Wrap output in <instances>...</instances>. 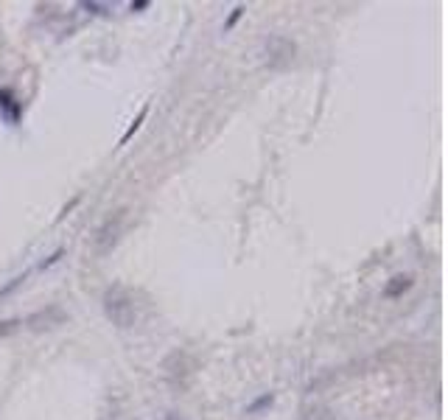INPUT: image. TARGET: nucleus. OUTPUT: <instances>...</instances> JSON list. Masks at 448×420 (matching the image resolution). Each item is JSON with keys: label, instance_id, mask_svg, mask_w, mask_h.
Here are the masks:
<instances>
[{"label": "nucleus", "instance_id": "15", "mask_svg": "<svg viewBox=\"0 0 448 420\" xmlns=\"http://www.w3.org/2000/svg\"><path fill=\"white\" fill-rule=\"evenodd\" d=\"M148 6H151L148 0H132V3H129L132 11H143V8H148Z\"/></svg>", "mask_w": 448, "mask_h": 420}, {"label": "nucleus", "instance_id": "4", "mask_svg": "<svg viewBox=\"0 0 448 420\" xmlns=\"http://www.w3.org/2000/svg\"><path fill=\"white\" fill-rule=\"evenodd\" d=\"M162 372L174 386L182 389V386H188V381L196 372V358L190 353H185V350H174V353H168L162 358Z\"/></svg>", "mask_w": 448, "mask_h": 420}, {"label": "nucleus", "instance_id": "16", "mask_svg": "<svg viewBox=\"0 0 448 420\" xmlns=\"http://www.w3.org/2000/svg\"><path fill=\"white\" fill-rule=\"evenodd\" d=\"M165 420H182V417H176L174 412H168V417H165Z\"/></svg>", "mask_w": 448, "mask_h": 420}, {"label": "nucleus", "instance_id": "14", "mask_svg": "<svg viewBox=\"0 0 448 420\" xmlns=\"http://www.w3.org/2000/svg\"><path fill=\"white\" fill-rule=\"evenodd\" d=\"M62 255H64V249L59 246V249H53V252H50V255H48V258H45V260H42L39 266H42V269H48V266H53V263H56V260H59Z\"/></svg>", "mask_w": 448, "mask_h": 420}, {"label": "nucleus", "instance_id": "11", "mask_svg": "<svg viewBox=\"0 0 448 420\" xmlns=\"http://www.w3.org/2000/svg\"><path fill=\"white\" fill-rule=\"evenodd\" d=\"M146 115H148V106H143V109H140V115H137V118L132 120V126H129V129H126V134L120 137V146H123V143H129V137H132V134H134V132L140 129V123L146 120Z\"/></svg>", "mask_w": 448, "mask_h": 420}, {"label": "nucleus", "instance_id": "2", "mask_svg": "<svg viewBox=\"0 0 448 420\" xmlns=\"http://www.w3.org/2000/svg\"><path fill=\"white\" fill-rule=\"evenodd\" d=\"M123 224H126V207H118V210H112L95 227V232H92V249H95V255H109L115 249V244L120 241Z\"/></svg>", "mask_w": 448, "mask_h": 420}, {"label": "nucleus", "instance_id": "13", "mask_svg": "<svg viewBox=\"0 0 448 420\" xmlns=\"http://www.w3.org/2000/svg\"><path fill=\"white\" fill-rule=\"evenodd\" d=\"M244 11H246V8H244V6H235V8H232V11H230V17H227V22H224V28H227V31H230V28H232V25H235V22H238V20H241V14H244Z\"/></svg>", "mask_w": 448, "mask_h": 420}, {"label": "nucleus", "instance_id": "12", "mask_svg": "<svg viewBox=\"0 0 448 420\" xmlns=\"http://www.w3.org/2000/svg\"><path fill=\"white\" fill-rule=\"evenodd\" d=\"M81 8H87V11H92V14H106V11H109V6H106V3H92V0L81 3Z\"/></svg>", "mask_w": 448, "mask_h": 420}, {"label": "nucleus", "instance_id": "1", "mask_svg": "<svg viewBox=\"0 0 448 420\" xmlns=\"http://www.w3.org/2000/svg\"><path fill=\"white\" fill-rule=\"evenodd\" d=\"M101 305H104V314L112 325L118 328H132L137 322V305H134V297L126 286L120 283H112L104 297H101Z\"/></svg>", "mask_w": 448, "mask_h": 420}, {"label": "nucleus", "instance_id": "8", "mask_svg": "<svg viewBox=\"0 0 448 420\" xmlns=\"http://www.w3.org/2000/svg\"><path fill=\"white\" fill-rule=\"evenodd\" d=\"M272 403H274V395H272V392H266V395L255 398V400H252V403L244 409V414H258L260 409H266V406H272Z\"/></svg>", "mask_w": 448, "mask_h": 420}, {"label": "nucleus", "instance_id": "5", "mask_svg": "<svg viewBox=\"0 0 448 420\" xmlns=\"http://www.w3.org/2000/svg\"><path fill=\"white\" fill-rule=\"evenodd\" d=\"M64 319H67V311H64L62 305L50 302V305H45V308H36V311H31V314L22 319V325H25L28 330L39 333V330H50V328L62 325Z\"/></svg>", "mask_w": 448, "mask_h": 420}, {"label": "nucleus", "instance_id": "6", "mask_svg": "<svg viewBox=\"0 0 448 420\" xmlns=\"http://www.w3.org/2000/svg\"><path fill=\"white\" fill-rule=\"evenodd\" d=\"M412 283H414V277L412 274H406V272H400V274H392L389 280H386V286H384V297L386 300H398V297H403L409 288H412Z\"/></svg>", "mask_w": 448, "mask_h": 420}, {"label": "nucleus", "instance_id": "3", "mask_svg": "<svg viewBox=\"0 0 448 420\" xmlns=\"http://www.w3.org/2000/svg\"><path fill=\"white\" fill-rule=\"evenodd\" d=\"M263 53H266V67L269 70H286L297 56V42L283 36V34H272L263 42Z\"/></svg>", "mask_w": 448, "mask_h": 420}, {"label": "nucleus", "instance_id": "9", "mask_svg": "<svg viewBox=\"0 0 448 420\" xmlns=\"http://www.w3.org/2000/svg\"><path fill=\"white\" fill-rule=\"evenodd\" d=\"M25 277H28L25 272H22V274H17V277H11V280H8V283H6L3 288H0V302H3L6 297H11V294H14V291H17V288H20L22 283H25Z\"/></svg>", "mask_w": 448, "mask_h": 420}, {"label": "nucleus", "instance_id": "7", "mask_svg": "<svg viewBox=\"0 0 448 420\" xmlns=\"http://www.w3.org/2000/svg\"><path fill=\"white\" fill-rule=\"evenodd\" d=\"M300 420H336V414L325 403H308L300 409Z\"/></svg>", "mask_w": 448, "mask_h": 420}, {"label": "nucleus", "instance_id": "10", "mask_svg": "<svg viewBox=\"0 0 448 420\" xmlns=\"http://www.w3.org/2000/svg\"><path fill=\"white\" fill-rule=\"evenodd\" d=\"M20 328H22V319H20V316L3 319V322H0V339H3V336H11V333H17Z\"/></svg>", "mask_w": 448, "mask_h": 420}]
</instances>
